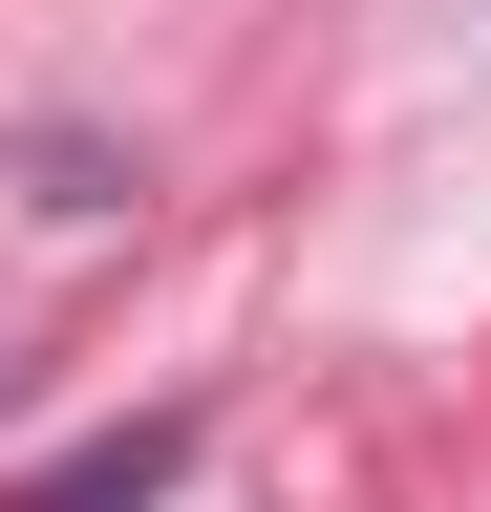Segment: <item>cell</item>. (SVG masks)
Instances as JSON below:
<instances>
[{
	"label": "cell",
	"mask_w": 491,
	"mask_h": 512,
	"mask_svg": "<svg viewBox=\"0 0 491 512\" xmlns=\"http://www.w3.org/2000/svg\"><path fill=\"white\" fill-rule=\"evenodd\" d=\"M193 491V406H129V427H86L65 470H22L0 512H171Z\"/></svg>",
	"instance_id": "cell-1"
}]
</instances>
